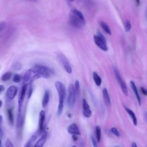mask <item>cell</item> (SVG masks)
<instances>
[{"instance_id":"obj_1","label":"cell","mask_w":147,"mask_h":147,"mask_svg":"<svg viewBox=\"0 0 147 147\" xmlns=\"http://www.w3.org/2000/svg\"><path fill=\"white\" fill-rule=\"evenodd\" d=\"M69 22L77 28H83L86 24V20L83 14L76 9H72L69 13Z\"/></svg>"},{"instance_id":"obj_2","label":"cell","mask_w":147,"mask_h":147,"mask_svg":"<svg viewBox=\"0 0 147 147\" xmlns=\"http://www.w3.org/2000/svg\"><path fill=\"white\" fill-rule=\"evenodd\" d=\"M55 86L56 88L59 97V104L57 107V114L58 116H60L63 111L64 102L66 94V91L64 85L60 81H56L55 83Z\"/></svg>"},{"instance_id":"obj_3","label":"cell","mask_w":147,"mask_h":147,"mask_svg":"<svg viewBox=\"0 0 147 147\" xmlns=\"http://www.w3.org/2000/svg\"><path fill=\"white\" fill-rule=\"evenodd\" d=\"M40 78H41L40 74L32 67L25 73L23 76V84L28 86L31 84L34 80L38 79Z\"/></svg>"},{"instance_id":"obj_4","label":"cell","mask_w":147,"mask_h":147,"mask_svg":"<svg viewBox=\"0 0 147 147\" xmlns=\"http://www.w3.org/2000/svg\"><path fill=\"white\" fill-rule=\"evenodd\" d=\"M76 100V92L73 84H70L68 87L67 103L70 109H72L75 104Z\"/></svg>"},{"instance_id":"obj_5","label":"cell","mask_w":147,"mask_h":147,"mask_svg":"<svg viewBox=\"0 0 147 147\" xmlns=\"http://www.w3.org/2000/svg\"><path fill=\"white\" fill-rule=\"evenodd\" d=\"M33 68L40 74L41 77L49 78L53 74V71L49 67L42 65H36Z\"/></svg>"},{"instance_id":"obj_6","label":"cell","mask_w":147,"mask_h":147,"mask_svg":"<svg viewBox=\"0 0 147 147\" xmlns=\"http://www.w3.org/2000/svg\"><path fill=\"white\" fill-rule=\"evenodd\" d=\"M94 41L96 46L103 51H107L108 50L106 38L102 33L98 32V34L95 35L94 36Z\"/></svg>"},{"instance_id":"obj_7","label":"cell","mask_w":147,"mask_h":147,"mask_svg":"<svg viewBox=\"0 0 147 147\" xmlns=\"http://www.w3.org/2000/svg\"><path fill=\"white\" fill-rule=\"evenodd\" d=\"M113 71H114V75H115V78L118 83V84H119L120 87H121V88L123 92V93L126 95L127 96V94H128V91H127V86L124 82V80H123V79L122 78L121 76V74L118 71V69H117V68L116 67H114L113 68Z\"/></svg>"},{"instance_id":"obj_8","label":"cell","mask_w":147,"mask_h":147,"mask_svg":"<svg viewBox=\"0 0 147 147\" xmlns=\"http://www.w3.org/2000/svg\"><path fill=\"white\" fill-rule=\"evenodd\" d=\"M27 88H28V85L25 84H22V86L21 87V91H20V92L19 94L18 100V113H21V109H22V107L23 103L24 101L25 94L27 91Z\"/></svg>"},{"instance_id":"obj_9","label":"cell","mask_w":147,"mask_h":147,"mask_svg":"<svg viewBox=\"0 0 147 147\" xmlns=\"http://www.w3.org/2000/svg\"><path fill=\"white\" fill-rule=\"evenodd\" d=\"M57 58H58L59 60L60 61V63H61L62 65L63 66V67H64V69L66 71V72L69 74H71L72 72V69L71 66L68 60L65 57V56L62 54H59L57 55Z\"/></svg>"},{"instance_id":"obj_10","label":"cell","mask_w":147,"mask_h":147,"mask_svg":"<svg viewBox=\"0 0 147 147\" xmlns=\"http://www.w3.org/2000/svg\"><path fill=\"white\" fill-rule=\"evenodd\" d=\"M82 106H83V114L86 118H90L92 115V111L90 109V107L86 100V99H83L82 100Z\"/></svg>"},{"instance_id":"obj_11","label":"cell","mask_w":147,"mask_h":147,"mask_svg":"<svg viewBox=\"0 0 147 147\" xmlns=\"http://www.w3.org/2000/svg\"><path fill=\"white\" fill-rule=\"evenodd\" d=\"M17 91H18V89L16 86H10L7 89V91L6 92V97L10 100L13 99L15 98V96H16Z\"/></svg>"},{"instance_id":"obj_12","label":"cell","mask_w":147,"mask_h":147,"mask_svg":"<svg viewBox=\"0 0 147 147\" xmlns=\"http://www.w3.org/2000/svg\"><path fill=\"white\" fill-rule=\"evenodd\" d=\"M45 119V113L44 110H41L39 113L38 119V131L41 134L44 131V124Z\"/></svg>"},{"instance_id":"obj_13","label":"cell","mask_w":147,"mask_h":147,"mask_svg":"<svg viewBox=\"0 0 147 147\" xmlns=\"http://www.w3.org/2000/svg\"><path fill=\"white\" fill-rule=\"evenodd\" d=\"M68 132L72 134V135H76V136H80V132L78 128V126L75 123H72L70 125L67 129Z\"/></svg>"},{"instance_id":"obj_14","label":"cell","mask_w":147,"mask_h":147,"mask_svg":"<svg viewBox=\"0 0 147 147\" xmlns=\"http://www.w3.org/2000/svg\"><path fill=\"white\" fill-rule=\"evenodd\" d=\"M47 138V131H44L33 147H43Z\"/></svg>"},{"instance_id":"obj_15","label":"cell","mask_w":147,"mask_h":147,"mask_svg":"<svg viewBox=\"0 0 147 147\" xmlns=\"http://www.w3.org/2000/svg\"><path fill=\"white\" fill-rule=\"evenodd\" d=\"M41 134V133L37 130L36 131L28 140V141L25 143L24 147H31L32 144L33 143V142L37 138V137Z\"/></svg>"},{"instance_id":"obj_16","label":"cell","mask_w":147,"mask_h":147,"mask_svg":"<svg viewBox=\"0 0 147 147\" xmlns=\"http://www.w3.org/2000/svg\"><path fill=\"white\" fill-rule=\"evenodd\" d=\"M130 87L133 90V91L134 92L136 96V98H137V102L139 104V105L140 106L141 104V97H140V95L138 93V89L137 88V86H136L134 82L133 81H130Z\"/></svg>"},{"instance_id":"obj_17","label":"cell","mask_w":147,"mask_h":147,"mask_svg":"<svg viewBox=\"0 0 147 147\" xmlns=\"http://www.w3.org/2000/svg\"><path fill=\"white\" fill-rule=\"evenodd\" d=\"M125 107V110L126 111V112L127 113V114L130 115L132 121H133V123L134 126H137V117L134 114V113L130 109H129L128 107H126V106H124Z\"/></svg>"},{"instance_id":"obj_18","label":"cell","mask_w":147,"mask_h":147,"mask_svg":"<svg viewBox=\"0 0 147 147\" xmlns=\"http://www.w3.org/2000/svg\"><path fill=\"white\" fill-rule=\"evenodd\" d=\"M102 94H103V99L105 100V102L106 103V104L108 106L110 105L111 104V100H110V98L108 92V91L107 90V88H104L102 90Z\"/></svg>"},{"instance_id":"obj_19","label":"cell","mask_w":147,"mask_h":147,"mask_svg":"<svg viewBox=\"0 0 147 147\" xmlns=\"http://www.w3.org/2000/svg\"><path fill=\"white\" fill-rule=\"evenodd\" d=\"M49 96H50V95H49V92L48 90H46L44 92V97H43V99H42V107L43 108L45 107L48 102H49Z\"/></svg>"},{"instance_id":"obj_20","label":"cell","mask_w":147,"mask_h":147,"mask_svg":"<svg viewBox=\"0 0 147 147\" xmlns=\"http://www.w3.org/2000/svg\"><path fill=\"white\" fill-rule=\"evenodd\" d=\"M92 77L95 84L97 86H100L102 84V79L100 76L96 72H94L92 74Z\"/></svg>"},{"instance_id":"obj_21","label":"cell","mask_w":147,"mask_h":147,"mask_svg":"<svg viewBox=\"0 0 147 147\" xmlns=\"http://www.w3.org/2000/svg\"><path fill=\"white\" fill-rule=\"evenodd\" d=\"M99 24H100V26H101V28H102V29H103L106 33H107L109 34H111V30H110L109 26L107 25V24L106 22H105L104 21H101L100 22Z\"/></svg>"},{"instance_id":"obj_22","label":"cell","mask_w":147,"mask_h":147,"mask_svg":"<svg viewBox=\"0 0 147 147\" xmlns=\"http://www.w3.org/2000/svg\"><path fill=\"white\" fill-rule=\"evenodd\" d=\"M11 75H12V74L11 72H6L2 75L1 78V80L3 82L7 81L9 79H10V78H11Z\"/></svg>"},{"instance_id":"obj_23","label":"cell","mask_w":147,"mask_h":147,"mask_svg":"<svg viewBox=\"0 0 147 147\" xmlns=\"http://www.w3.org/2000/svg\"><path fill=\"white\" fill-rule=\"evenodd\" d=\"M7 117H8V119L9 122L13 125V122H14V118H13V111L11 108L7 109Z\"/></svg>"},{"instance_id":"obj_24","label":"cell","mask_w":147,"mask_h":147,"mask_svg":"<svg viewBox=\"0 0 147 147\" xmlns=\"http://www.w3.org/2000/svg\"><path fill=\"white\" fill-rule=\"evenodd\" d=\"M95 134L97 142H99L101 138V129L99 126H96L95 127Z\"/></svg>"},{"instance_id":"obj_25","label":"cell","mask_w":147,"mask_h":147,"mask_svg":"<svg viewBox=\"0 0 147 147\" xmlns=\"http://www.w3.org/2000/svg\"><path fill=\"white\" fill-rule=\"evenodd\" d=\"M22 79V77L21 75L18 74H15L13 78V80L15 83H19L21 82Z\"/></svg>"},{"instance_id":"obj_26","label":"cell","mask_w":147,"mask_h":147,"mask_svg":"<svg viewBox=\"0 0 147 147\" xmlns=\"http://www.w3.org/2000/svg\"><path fill=\"white\" fill-rule=\"evenodd\" d=\"M131 29V24L129 20H127L125 23V32H129Z\"/></svg>"},{"instance_id":"obj_27","label":"cell","mask_w":147,"mask_h":147,"mask_svg":"<svg viewBox=\"0 0 147 147\" xmlns=\"http://www.w3.org/2000/svg\"><path fill=\"white\" fill-rule=\"evenodd\" d=\"M74 87H75V91H76V94H79L80 87V83H79V82L78 80H76L75 81Z\"/></svg>"},{"instance_id":"obj_28","label":"cell","mask_w":147,"mask_h":147,"mask_svg":"<svg viewBox=\"0 0 147 147\" xmlns=\"http://www.w3.org/2000/svg\"><path fill=\"white\" fill-rule=\"evenodd\" d=\"M28 89V88H27ZM32 92H33V87L32 86V84H29V87L28 89V98L29 99L32 94Z\"/></svg>"},{"instance_id":"obj_29","label":"cell","mask_w":147,"mask_h":147,"mask_svg":"<svg viewBox=\"0 0 147 147\" xmlns=\"http://www.w3.org/2000/svg\"><path fill=\"white\" fill-rule=\"evenodd\" d=\"M111 132L114 134L115 135V136L117 137H119V133L118 131V130L117 129V128L113 127L111 129Z\"/></svg>"},{"instance_id":"obj_30","label":"cell","mask_w":147,"mask_h":147,"mask_svg":"<svg viewBox=\"0 0 147 147\" xmlns=\"http://www.w3.org/2000/svg\"><path fill=\"white\" fill-rule=\"evenodd\" d=\"M91 142H92L93 147H98V143H97L98 142H97L96 138H95L93 136H91Z\"/></svg>"},{"instance_id":"obj_31","label":"cell","mask_w":147,"mask_h":147,"mask_svg":"<svg viewBox=\"0 0 147 147\" xmlns=\"http://www.w3.org/2000/svg\"><path fill=\"white\" fill-rule=\"evenodd\" d=\"M21 64L20 63H15L13 66V68L14 70H16V71H18L20 69H21Z\"/></svg>"},{"instance_id":"obj_32","label":"cell","mask_w":147,"mask_h":147,"mask_svg":"<svg viewBox=\"0 0 147 147\" xmlns=\"http://www.w3.org/2000/svg\"><path fill=\"white\" fill-rule=\"evenodd\" d=\"M5 146L6 147H14V145L9 138H7L5 142Z\"/></svg>"},{"instance_id":"obj_33","label":"cell","mask_w":147,"mask_h":147,"mask_svg":"<svg viewBox=\"0 0 147 147\" xmlns=\"http://www.w3.org/2000/svg\"><path fill=\"white\" fill-rule=\"evenodd\" d=\"M6 24L5 21H0V32H2L5 28Z\"/></svg>"},{"instance_id":"obj_34","label":"cell","mask_w":147,"mask_h":147,"mask_svg":"<svg viewBox=\"0 0 147 147\" xmlns=\"http://www.w3.org/2000/svg\"><path fill=\"white\" fill-rule=\"evenodd\" d=\"M141 91L144 95L146 96L147 95V91L144 87H141Z\"/></svg>"},{"instance_id":"obj_35","label":"cell","mask_w":147,"mask_h":147,"mask_svg":"<svg viewBox=\"0 0 147 147\" xmlns=\"http://www.w3.org/2000/svg\"><path fill=\"white\" fill-rule=\"evenodd\" d=\"M4 90H5L4 86H3V85H1V84H0V94H1L2 91H3Z\"/></svg>"},{"instance_id":"obj_36","label":"cell","mask_w":147,"mask_h":147,"mask_svg":"<svg viewBox=\"0 0 147 147\" xmlns=\"http://www.w3.org/2000/svg\"><path fill=\"white\" fill-rule=\"evenodd\" d=\"M131 147H138V146H137V144H136V142H133L131 143Z\"/></svg>"},{"instance_id":"obj_37","label":"cell","mask_w":147,"mask_h":147,"mask_svg":"<svg viewBox=\"0 0 147 147\" xmlns=\"http://www.w3.org/2000/svg\"><path fill=\"white\" fill-rule=\"evenodd\" d=\"M135 1H136V3L137 5H138L140 4V0H135Z\"/></svg>"},{"instance_id":"obj_38","label":"cell","mask_w":147,"mask_h":147,"mask_svg":"<svg viewBox=\"0 0 147 147\" xmlns=\"http://www.w3.org/2000/svg\"><path fill=\"white\" fill-rule=\"evenodd\" d=\"M2 134H3V132H2V129L0 127V136H2Z\"/></svg>"},{"instance_id":"obj_39","label":"cell","mask_w":147,"mask_h":147,"mask_svg":"<svg viewBox=\"0 0 147 147\" xmlns=\"http://www.w3.org/2000/svg\"><path fill=\"white\" fill-rule=\"evenodd\" d=\"M2 121V116L0 114V124L1 123Z\"/></svg>"},{"instance_id":"obj_40","label":"cell","mask_w":147,"mask_h":147,"mask_svg":"<svg viewBox=\"0 0 147 147\" xmlns=\"http://www.w3.org/2000/svg\"><path fill=\"white\" fill-rule=\"evenodd\" d=\"M2 105V100L0 99V108L1 107Z\"/></svg>"},{"instance_id":"obj_41","label":"cell","mask_w":147,"mask_h":147,"mask_svg":"<svg viewBox=\"0 0 147 147\" xmlns=\"http://www.w3.org/2000/svg\"><path fill=\"white\" fill-rule=\"evenodd\" d=\"M0 147H2V142H1V140L0 139Z\"/></svg>"},{"instance_id":"obj_42","label":"cell","mask_w":147,"mask_h":147,"mask_svg":"<svg viewBox=\"0 0 147 147\" xmlns=\"http://www.w3.org/2000/svg\"><path fill=\"white\" fill-rule=\"evenodd\" d=\"M72 147H76L75 146H72Z\"/></svg>"},{"instance_id":"obj_43","label":"cell","mask_w":147,"mask_h":147,"mask_svg":"<svg viewBox=\"0 0 147 147\" xmlns=\"http://www.w3.org/2000/svg\"><path fill=\"white\" fill-rule=\"evenodd\" d=\"M69 1H74V0H69Z\"/></svg>"},{"instance_id":"obj_44","label":"cell","mask_w":147,"mask_h":147,"mask_svg":"<svg viewBox=\"0 0 147 147\" xmlns=\"http://www.w3.org/2000/svg\"><path fill=\"white\" fill-rule=\"evenodd\" d=\"M116 147H117V146H116Z\"/></svg>"}]
</instances>
